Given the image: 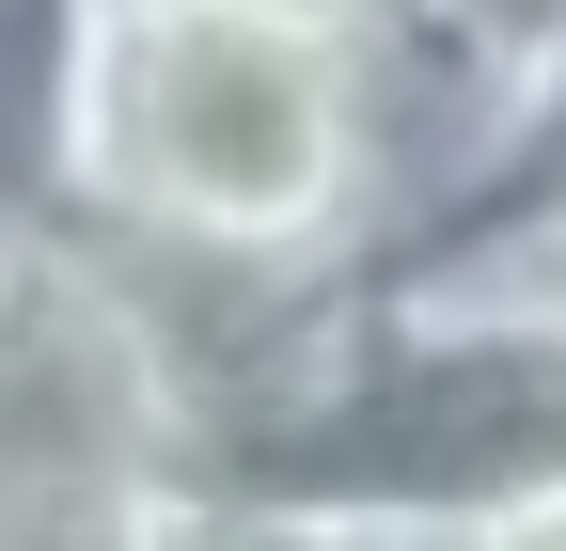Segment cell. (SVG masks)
I'll use <instances>...</instances> for the list:
<instances>
[{"mask_svg":"<svg viewBox=\"0 0 566 551\" xmlns=\"http://www.w3.org/2000/svg\"><path fill=\"white\" fill-rule=\"evenodd\" d=\"M205 489L378 551H457L566 505V315L488 268H363L237 347Z\"/></svg>","mask_w":566,"mask_h":551,"instance_id":"obj_1","label":"cell"},{"mask_svg":"<svg viewBox=\"0 0 566 551\" xmlns=\"http://www.w3.org/2000/svg\"><path fill=\"white\" fill-rule=\"evenodd\" d=\"M205 489L189 315L63 205H0V551H142Z\"/></svg>","mask_w":566,"mask_h":551,"instance_id":"obj_2","label":"cell"},{"mask_svg":"<svg viewBox=\"0 0 566 551\" xmlns=\"http://www.w3.org/2000/svg\"><path fill=\"white\" fill-rule=\"evenodd\" d=\"M566 205V32L535 48V63H504V95H488V158H472V205L424 252H457V237H520V221H551ZM409 268V252H394Z\"/></svg>","mask_w":566,"mask_h":551,"instance_id":"obj_3","label":"cell"},{"mask_svg":"<svg viewBox=\"0 0 566 551\" xmlns=\"http://www.w3.org/2000/svg\"><path fill=\"white\" fill-rule=\"evenodd\" d=\"M63 63H80V0H0V205H48Z\"/></svg>","mask_w":566,"mask_h":551,"instance_id":"obj_4","label":"cell"},{"mask_svg":"<svg viewBox=\"0 0 566 551\" xmlns=\"http://www.w3.org/2000/svg\"><path fill=\"white\" fill-rule=\"evenodd\" d=\"M142 551H378V536H331V520H268V505H221V489H189Z\"/></svg>","mask_w":566,"mask_h":551,"instance_id":"obj_5","label":"cell"},{"mask_svg":"<svg viewBox=\"0 0 566 551\" xmlns=\"http://www.w3.org/2000/svg\"><path fill=\"white\" fill-rule=\"evenodd\" d=\"M409 268H488V284H535V300L566 315V205H551V221H520V237H457V252H409Z\"/></svg>","mask_w":566,"mask_h":551,"instance_id":"obj_6","label":"cell"},{"mask_svg":"<svg viewBox=\"0 0 566 551\" xmlns=\"http://www.w3.org/2000/svg\"><path fill=\"white\" fill-rule=\"evenodd\" d=\"M566 32V0H441V48H472L488 80H504V63H535Z\"/></svg>","mask_w":566,"mask_h":551,"instance_id":"obj_7","label":"cell"},{"mask_svg":"<svg viewBox=\"0 0 566 551\" xmlns=\"http://www.w3.org/2000/svg\"><path fill=\"white\" fill-rule=\"evenodd\" d=\"M268 17H300L331 48H441V0H268Z\"/></svg>","mask_w":566,"mask_h":551,"instance_id":"obj_8","label":"cell"},{"mask_svg":"<svg viewBox=\"0 0 566 551\" xmlns=\"http://www.w3.org/2000/svg\"><path fill=\"white\" fill-rule=\"evenodd\" d=\"M457 551H566V505H520V520H488V536H457Z\"/></svg>","mask_w":566,"mask_h":551,"instance_id":"obj_9","label":"cell"}]
</instances>
